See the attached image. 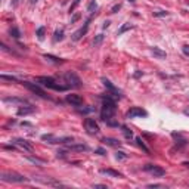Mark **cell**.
I'll list each match as a JSON object with an SVG mask.
<instances>
[{
    "label": "cell",
    "mask_w": 189,
    "mask_h": 189,
    "mask_svg": "<svg viewBox=\"0 0 189 189\" xmlns=\"http://www.w3.org/2000/svg\"><path fill=\"white\" fill-rule=\"evenodd\" d=\"M44 59L50 61V62H53V64H62V62H64V59H59V58L52 56V55H44Z\"/></svg>",
    "instance_id": "cell-23"
},
{
    "label": "cell",
    "mask_w": 189,
    "mask_h": 189,
    "mask_svg": "<svg viewBox=\"0 0 189 189\" xmlns=\"http://www.w3.org/2000/svg\"><path fill=\"white\" fill-rule=\"evenodd\" d=\"M149 173H151L152 176H155V177H161V176H164V174H166V170L154 164V166H152V169L149 170Z\"/></svg>",
    "instance_id": "cell-15"
},
{
    "label": "cell",
    "mask_w": 189,
    "mask_h": 189,
    "mask_svg": "<svg viewBox=\"0 0 189 189\" xmlns=\"http://www.w3.org/2000/svg\"><path fill=\"white\" fill-rule=\"evenodd\" d=\"M3 102L6 103H15V105H27V99H24V98H5L3 99Z\"/></svg>",
    "instance_id": "cell-14"
},
{
    "label": "cell",
    "mask_w": 189,
    "mask_h": 189,
    "mask_svg": "<svg viewBox=\"0 0 189 189\" xmlns=\"http://www.w3.org/2000/svg\"><path fill=\"white\" fill-rule=\"evenodd\" d=\"M151 52H152V55L157 56L158 59H166V56H167V53H166V52L161 50V49H160V47H157V46L151 47Z\"/></svg>",
    "instance_id": "cell-16"
},
{
    "label": "cell",
    "mask_w": 189,
    "mask_h": 189,
    "mask_svg": "<svg viewBox=\"0 0 189 189\" xmlns=\"http://www.w3.org/2000/svg\"><path fill=\"white\" fill-rule=\"evenodd\" d=\"M0 179H2L3 182H9V183H22V182H28L27 177H24L22 174H18V173H14V172L2 173Z\"/></svg>",
    "instance_id": "cell-3"
},
{
    "label": "cell",
    "mask_w": 189,
    "mask_h": 189,
    "mask_svg": "<svg viewBox=\"0 0 189 189\" xmlns=\"http://www.w3.org/2000/svg\"><path fill=\"white\" fill-rule=\"evenodd\" d=\"M120 9H121V5H120V3H118V5H114V6H112V9H111V14H117Z\"/></svg>",
    "instance_id": "cell-35"
},
{
    "label": "cell",
    "mask_w": 189,
    "mask_h": 189,
    "mask_svg": "<svg viewBox=\"0 0 189 189\" xmlns=\"http://www.w3.org/2000/svg\"><path fill=\"white\" fill-rule=\"evenodd\" d=\"M182 50H183V53H185L186 56H189V46L188 44H185V46L182 47Z\"/></svg>",
    "instance_id": "cell-37"
},
{
    "label": "cell",
    "mask_w": 189,
    "mask_h": 189,
    "mask_svg": "<svg viewBox=\"0 0 189 189\" xmlns=\"http://www.w3.org/2000/svg\"><path fill=\"white\" fill-rule=\"evenodd\" d=\"M21 84H24V87H27L28 90H31L33 93H35V95H38L40 98H43V99H49V96L46 95V92L41 89V87L38 86L37 83H30V81H22Z\"/></svg>",
    "instance_id": "cell-5"
},
{
    "label": "cell",
    "mask_w": 189,
    "mask_h": 189,
    "mask_svg": "<svg viewBox=\"0 0 189 189\" xmlns=\"http://www.w3.org/2000/svg\"><path fill=\"white\" fill-rule=\"evenodd\" d=\"M148 188H164L163 185H158V183H155V185H148Z\"/></svg>",
    "instance_id": "cell-39"
},
{
    "label": "cell",
    "mask_w": 189,
    "mask_h": 189,
    "mask_svg": "<svg viewBox=\"0 0 189 189\" xmlns=\"http://www.w3.org/2000/svg\"><path fill=\"white\" fill-rule=\"evenodd\" d=\"M102 83H103V86L108 89V92H109V93H106V95H109V96H111V98H114V99H120V98H121V92L115 86H114V84H112L108 78H102Z\"/></svg>",
    "instance_id": "cell-6"
},
{
    "label": "cell",
    "mask_w": 189,
    "mask_h": 189,
    "mask_svg": "<svg viewBox=\"0 0 189 189\" xmlns=\"http://www.w3.org/2000/svg\"><path fill=\"white\" fill-rule=\"evenodd\" d=\"M108 27H109V21H105L103 22V28H108Z\"/></svg>",
    "instance_id": "cell-42"
},
{
    "label": "cell",
    "mask_w": 189,
    "mask_h": 189,
    "mask_svg": "<svg viewBox=\"0 0 189 189\" xmlns=\"http://www.w3.org/2000/svg\"><path fill=\"white\" fill-rule=\"evenodd\" d=\"M84 127H86V130L90 135H96L99 132V126H98V123L93 118H86L84 120Z\"/></svg>",
    "instance_id": "cell-8"
},
{
    "label": "cell",
    "mask_w": 189,
    "mask_h": 189,
    "mask_svg": "<svg viewBox=\"0 0 189 189\" xmlns=\"http://www.w3.org/2000/svg\"><path fill=\"white\" fill-rule=\"evenodd\" d=\"M67 149L68 151H75V152H83V151L89 149V146L84 145V143H69V145H67Z\"/></svg>",
    "instance_id": "cell-12"
},
{
    "label": "cell",
    "mask_w": 189,
    "mask_h": 189,
    "mask_svg": "<svg viewBox=\"0 0 189 189\" xmlns=\"http://www.w3.org/2000/svg\"><path fill=\"white\" fill-rule=\"evenodd\" d=\"M0 77H2V80H9V81H18V78H17V77H14V75H5V74H2Z\"/></svg>",
    "instance_id": "cell-31"
},
{
    "label": "cell",
    "mask_w": 189,
    "mask_h": 189,
    "mask_svg": "<svg viewBox=\"0 0 189 189\" xmlns=\"http://www.w3.org/2000/svg\"><path fill=\"white\" fill-rule=\"evenodd\" d=\"M121 129H123V135H124L127 139H132V138H133V132H132L129 127H126V126H121Z\"/></svg>",
    "instance_id": "cell-25"
},
{
    "label": "cell",
    "mask_w": 189,
    "mask_h": 189,
    "mask_svg": "<svg viewBox=\"0 0 189 189\" xmlns=\"http://www.w3.org/2000/svg\"><path fill=\"white\" fill-rule=\"evenodd\" d=\"M102 143L108 145V146H120V140H117V139H114V138H103Z\"/></svg>",
    "instance_id": "cell-18"
},
{
    "label": "cell",
    "mask_w": 189,
    "mask_h": 189,
    "mask_svg": "<svg viewBox=\"0 0 189 189\" xmlns=\"http://www.w3.org/2000/svg\"><path fill=\"white\" fill-rule=\"evenodd\" d=\"M89 22H90V21L87 19L86 22H84V25H83V27H81L80 30H77V31H75V33L72 34V37H71V38H72L74 41H78V40H80V38H81L83 35H86L87 30H89Z\"/></svg>",
    "instance_id": "cell-10"
},
{
    "label": "cell",
    "mask_w": 189,
    "mask_h": 189,
    "mask_svg": "<svg viewBox=\"0 0 189 189\" xmlns=\"http://www.w3.org/2000/svg\"><path fill=\"white\" fill-rule=\"evenodd\" d=\"M101 173L106 174V176H111V177H121V173L115 172V170H111V169H102Z\"/></svg>",
    "instance_id": "cell-20"
},
{
    "label": "cell",
    "mask_w": 189,
    "mask_h": 189,
    "mask_svg": "<svg viewBox=\"0 0 189 189\" xmlns=\"http://www.w3.org/2000/svg\"><path fill=\"white\" fill-rule=\"evenodd\" d=\"M64 80H65V83H68L69 87H74V89H80V87L83 86L80 77H78L74 71H67V72L64 74Z\"/></svg>",
    "instance_id": "cell-4"
},
{
    "label": "cell",
    "mask_w": 189,
    "mask_h": 189,
    "mask_svg": "<svg viewBox=\"0 0 189 189\" xmlns=\"http://www.w3.org/2000/svg\"><path fill=\"white\" fill-rule=\"evenodd\" d=\"M35 81H37L38 84H41L43 87H47V89L56 90V92H64V90H67V86H62V84L56 83L55 78H52V77H44V75H43V77H37Z\"/></svg>",
    "instance_id": "cell-2"
},
{
    "label": "cell",
    "mask_w": 189,
    "mask_h": 189,
    "mask_svg": "<svg viewBox=\"0 0 189 189\" xmlns=\"http://www.w3.org/2000/svg\"><path fill=\"white\" fill-rule=\"evenodd\" d=\"M96 154H99V155H105V154H106V152L103 151L102 148H99V149H96Z\"/></svg>",
    "instance_id": "cell-40"
},
{
    "label": "cell",
    "mask_w": 189,
    "mask_h": 189,
    "mask_svg": "<svg viewBox=\"0 0 189 189\" xmlns=\"http://www.w3.org/2000/svg\"><path fill=\"white\" fill-rule=\"evenodd\" d=\"M12 5H14V6H17V5H18V0H12Z\"/></svg>",
    "instance_id": "cell-43"
},
{
    "label": "cell",
    "mask_w": 189,
    "mask_h": 189,
    "mask_svg": "<svg viewBox=\"0 0 189 189\" xmlns=\"http://www.w3.org/2000/svg\"><path fill=\"white\" fill-rule=\"evenodd\" d=\"M135 140H136V143H138V146H139V148H142V149H143V151H145L146 154H151L149 148H148V146H146V145L143 143V140H142V138H136Z\"/></svg>",
    "instance_id": "cell-21"
},
{
    "label": "cell",
    "mask_w": 189,
    "mask_h": 189,
    "mask_svg": "<svg viewBox=\"0 0 189 189\" xmlns=\"http://www.w3.org/2000/svg\"><path fill=\"white\" fill-rule=\"evenodd\" d=\"M9 34H11V37H14V38H19V37H21V31L18 30L17 27H12V28L9 30Z\"/></svg>",
    "instance_id": "cell-26"
},
{
    "label": "cell",
    "mask_w": 189,
    "mask_h": 189,
    "mask_svg": "<svg viewBox=\"0 0 189 189\" xmlns=\"http://www.w3.org/2000/svg\"><path fill=\"white\" fill-rule=\"evenodd\" d=\"M80 2H81V0H74V2L71 3V6H69V14H72V12L75 11V8L80 5Z\"/></svg>",
    "instance_id": "cell-30"
},
{
    "label": "cell",
    "mask_w": 189,
    "mask_h": 189,
    "mask_svg": "<svg viewBox=\"0 0 189 189\" xmlns=\"http://www.w3.org/2000/svg\"><path fill=\"white\" fill-rule=\"evenodd\" d=\"M96 9H98V3H96L95 0H93V2H90V3H89V6H87V12H89V14H93Z\"/></svg>",
    "instance_id": "cell-27"
},
{
    "label": "cell",
    "mask_w": 189,
    "mask_h": 189,
    "mask_svg": "<svg viewBox=\"0 0 189 189\" xmlns=\"http://www.w3.org/2000/svg\"><path fill=\"white\" fill-rule=\"evenodd\" d=\"M155 17H167L169 15V12L167 11H158V12H154Z\"/></svg>",
    "instance_id": "cell-34"
},
{
    "label": "cell",
    "mask_w": 189,
    "mask_h": 189,
    "mask_svg": "<svg viewBox=\"0 0 189 189\" xmlns=\"http://www.w3.org/2000/svg\"><path fill=\"white\" fill-rule=\"evenodd\" d=\"M30 3H31V5H35V3H37V0H30Z\"/></svg>",
    "instance_id": "cell-44"
},
{
    "label": "cell",
    "mask_w": 189,
    "mask_h": 189,
    "mask_svg": "<svg viewBox=\"0 0 189 189\" xmlns=\"http://www.w3.org/2000/svg\"><path fill=\"white\" fill-rule=\"evenodd\" d=\"M172 136L176 139V140H177V142H176V143H177V146H185V145L188 143V140L183 138L180 133H172Z\"/></svg>",
    "instance_id": "cell-17"
},
{
    "label": "cell",
    "mask_w": 189,
    "mask_h": 189,
    "mask_svg": "<svg viewBox=\"0 0 189 189\" xmlns=\"http://www.w3.org/2000/svg\"><path fill=\"white\" fill-rule=\"evenodd\" d=\"M56 154H58V158H59V157H61V158H64V157L67 155V152H65V151H58Z\"/></svg>",
    "instance_id": "cell-38"
},
{
    "label": "cell",
    "mask_w": 189,
    "mask_h": 189,
    "mask_svg": "<svg viewBox=\"0 0 189 189\" xmlns=\"http://www.w3.org/2000/svg\"><path fill=\"white\" fill-rule=\"evenodd\" d=\"M65 101L68 103H71L72 106H80V105H83V98L80 96V95H67V98H65Z\"/></svg>",
    "instance_id": "cell-11"
},
{
    "label": "cell",
    "mask_w": 189,
    "mask_h": 189,
    "mask_svg": "<svg viewBox=\"0 0 189 189\" xmlns=\"http://www.w3.org/2000/svg\"><path fill=\"white\" fill-rule=\"evenodd\" d=\"M44 27H38L37 28V37H38V40H43L44 38Z\"/></svg>",
    "instance_id": "cell-29"
},
{
    "label": "cell",
    "mask_w": 189,
    "mask_h": 189,
    "mask_svg": "<svg viewBox=\"0 0 189 189\" xmlns=\"http://www.w3.org/2000/svg\"><path fill=\"white\" fill-rule=\"evenodd\" d=\"M117 111V106H115V99L111 98L109 95L103 96L102 98V111H101V118L103 121H109L114 114Z\"/></svg>",
    "instance_id": "cell-1"
},
{
    "label": "cell",
    "mask_w": 189,
    "mask_h": 189,
    "mask_svg": "<svg viewBox=\"0 0 189 189\" xmlns=\"http://www.w3.org/2000/svg\"><path fill=\"white\" fill-rule=\"evenodd\" d=\"M80 18H81V15H80V14H75V15H72V17H71V21H69V24H75V22H77Z\"/></svg>",
    "instance_id": "cell-33"
},
{
    "label": "cell",
    "mask_w": 189,
    "mask_h": 189,
    "mask_svg": "<svg viewBox=\"0 0 189 189\" xmlns=\"http://www.w3.org/2000/svg\"><path fill=\"white\" fill-rule=\"evenodd\" d=\"M102 41H103V34H98L95 37V40H93V47H98Z\"/></svg>",
    "instance_id": "cell-28"
},
{
    "label": "cell",
    "mask_w": 189,
    "mask_h": 189,
    "mask_svg": "<svg viewBox=\"0 0 189 189\" xmlns=\"http://www.w3.org/2000/svg\"><path fill=\"white\" fill-rule=\"evenodd\" d=\"M27 160L31 161V163H34V164H38V166H44V164H46L44 160H40V158H37V157H27Z\"/></svg>",
    "instance_id": "cell-24"
},
{
    "label": "cell",
    "mask_w": 189,
    "mask_h": 189,
    "mask_svg": "<svg viewBox=\"0 0 189 189\" xmlns=\"http://www.w3.org/2000/svg\"><path fill=\"white\" fill-rule=\"evenodd\" d=\"M132 28H133V25H132V24H129V22H127V24H123V25H121V28L117 31V35H121L123 33H126L127 30H132Z\"/></svg>",
    "instance_id": "cell-22"
},
{
    "label": "cell",
    "mask_w": 189,
    "mask_h": 189,
    "mask_svg": "<svg viewBox=\"0 0 189 189\" xmlns=\"http://www.w3.org/2000/svg\"><path fill=\"white\" fill-rule=\"evenodd\" d=\"M129 2H135V0H129Z\"/></svg>",
    "instance_id": "cell-46"
},
{
    "label": "cell",
    "mask_w": 189,
    "mask_h": 189,
    "mask_svg": "<svg viewBox=\"0 0 189 189\" xmlns=\"http://www.w3.org/2000/svg\"><path fill=\"white\" fill-rule=\"evenodd\" d=\"M115 158H117V160H126V158H127V154H124L123 151H118V152H115Z\"/></svg>",
    "instance_id": "cell-32"
},
{
    "label": "cell",
    "mask_w": 189,
    "mask_h": 189,
    "mask_svg": "<svg viewBox=\"0 0 189 189\" xmlns=\"http://www.w3.org/2000/svg\"><path fill=\"white\" fill-rule=\"evenodd\" d=\"M146 115H148V112L139 106H133L126 112V118H136V117H146Z\"/></svg>",
    "instance_id": "cell-7"
},
{
    "label": "cell",
    "mask_w": 189,
    "mask_h": 189,
    "mask_svg": "<svg viewBox=\"0 0 189 189\" xmlns=\"http://www.w3.org/2000/svg\"><path fill=\"white\" fill-rule=\"evenodd\" d=\"M92 111H93V108H83V109H80L81 114H87V112H92Z\"/></svg>",
    "instance_id": "cell-36"
},
{
    "label": "cell",
    "mask_w": 189,
    "mask_h": 189,
    "mask_svg": "<svg viewBox=\"0 0 189 189\" xmlns=\"http://www.w3.org/2000/svg\"><path fill=\"white\" fill-rule=\"evenodd\" d=\"M17 146H19L21 149H24V151H27V152H33V146L25 140V139H21V138H17V139H14L12 140Z\"/></svg>",
    "instance_id": "cell-9"
},
{
    "label": "cell",
    "mask_w": 189,
    "mask_h": 189,
    "mask_svg": "<svg viewBox=\"0 0 189 189\" xmlns=\"http://www.w3.org/2000/svg\"><path fill=\"white\" fill-rule=\"evenodd\" d=\"M182 166H185V167H188V169H189V163H183Z\"/></svg>",
    "instance_id": "cell-45"
},
{
    "label": "cell",
    "mask_w": 189,
    "mask_h": 189,
    "mask_svg": "<svg viewBox=\"0 0 189 189\" xmlns=\"http://www.w3.org/2000/svg\"><path fill=\"white\" fill-rule=\"evenodd\" d=\"M62 38H64V28H58V30H55L53 41H55V43H58V41H61Z\"/></svg>",
    "instance_id": "cell-19"
},
{
    "label": "cell",
    "mask_w": 189,
    "mask_h": 189,
    "mask_svg": "<svg viewBox=\"0 0 189 189\" xmlns=\"http://www.w3.org/2000/svg\"><path fill=\"white\" fill-rule=\"evenodd\" d=\"M93 188H102V189H106V185H99V183H96V185H93Z\"/></svg>",
    "instance_id": "cell-41"
},
{
    "label": "cell",
    "mask_w": 189,
    "mask_h": 189,
    "mask_svg": "<svg viewBox=\"0 0 189 189\" xmlns=\"http://www.w3.org/2000/svg\"><path fill=\"white\" fill-rule=\"evenodd\" d=\"M33 112H34V106H31V105H28V103H27L25 106L22 105V106L18 109L17 114L19 115V117H22V115L25 117V115H28V114H33Z\"/></svg>",
    "instance_id": "cell-13"
}]
</instances>
